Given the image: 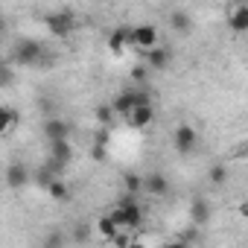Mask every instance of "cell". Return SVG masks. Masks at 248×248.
Returning <instances> with one entry per match:
<instances>
[{
	"label": "cell",
	"instance_id": "8fae6325",
	"mask_svg": "<svg viewBox=\"0 0 248 248\" xmlns=\"http://www.w3.org/2000/svg\"><path fill=\"white\" fill-rule=\"evenodd\" d=\"M143 190L152 193V196H167L170 193V181H167L164 172H152V175L143 178Z\"/></svg>",
	"mask_w": 248,
	"mask_h": 248
},
{
	"label": "cell",
	"instance_id": "ffe728a7",
	"mask_svg": "<svg viewBox=\"0 0 248 248\" xmlns=\"http://www.w3.org/2000/svg\"><path fill=\"white\" fill-rule=\"evenodd\" d=\"M207 178H210V184H225L228 181V167L225 164H213L210 172H207Z\"/></svg>",
	"mask_w": 248,
	"mask_h": 248
},
{
	"label": "cell",
	"instance_id": "d4e9b609",
	"mask_svg": "<svg viewBox=\"0 0 248 248\" xmlns=\"http://www.w3.org/2000/svg\"><path fill=\"white\" fill-rule=\"evenodd\" d=\"M132 79H135V82H143V79H146V70H143V67H138V70L132 73Z\"/></svg>",
	"mask_w": 248,
	"mask_h": 248
},
{
	"label": "cell",
	"instance_id": "d6986e66",
	"mask_svg": "<svg viewBox=\"0 0 248 248\" xmlns=\"http://www.w3.org/2000/svg\"><path fill=\"white\" fill-rule=\"evenodd\" d=\"M96 231H99V233L111 242V239L117 236V222H114L111 216H99V219H96Z\"/></svg>",
	"mask_w": 248,
	"mask_h": 248
},
{
	"label": "cell",
	"instance_id": "7402d4cb",
	"mask_svg": "<svg viewBox=\"0 0 248 248\" xmlns=\"http://www.w3.org/2000/svg\"><path fill=\"white\" fill-rule=\"evenodd\" d=\"M123 184H126V193H132V196L143 190V178H140V175H135V172H129V175H126V181H123Z\"/></svg>",
	"mask_w": 248,
	"mask_h": 248
},
{
	"label": "cell",
	"instance_id": "ba28073f",
	"mask_svg": "<svg viewBox=\"0 0 248 248\" xmlns=\"http://www.w3.org/2000/svg\"><path fill=\"white\" fill-rule=\"evenodd\" d=\"M170 62H172V53H170L167 47L155 44V47H149V50H146V64H149L152 70H167V67H170Z\"/></svg>",
	"mask_w": 248,
	"mask_h": 248
},
{
	"label": "cell",
	"instance_id": "5b68a950",
	"mask_svg": "<svg viewBox=\"0 0 248 248\" xmlns=\"http://www.w3.org/2000/svg\"><path fill=\"white\" fill-rule=\"evenodd\" d=\"M196 143H199V135H196L193 126H187V123L175 126V132H172V146H175L178 155H190V152L196 149Z\"/></svg>",
	"mask_w": 248,
	"mask_h": 248
},
{
	"label": "cell",
	"instance_id": "8992f818",
	"mask_svg": "<svg viewBox=\"0 0 248 248\" xmlns=\"http://www.w3.org/2000/svg\"><path fill=\"white\" fill-rule=\"evenodd\" d=\"M129 44H132V47H140V50L155 47V44H158V27H155V24L132 27V30H129Z\"/></svg>",
	"mask_w": 248,
	"mask_h": 248
},
{
	"label": "cell",
	"instance_id": "7a4b0ae2",
	"mask_svg": "<svg viewBox=\"0 0 248 248\" xmlns=\"http://www.w3.org/2000/svg\"><path fill=\"white\" fill-rule=\"evenodd\" d=\"M44 59H47V53H44V44H41V41L21 38V41H15V47H12V62H15V64H21V67L41 64Z\"/></svg>",
	"mask_w": 248,
	"mask_h": 248
},
{
	"label": "cell",
	"instance_id": "2e32d148",
	"mask_svg": "<svg viewBox=\"0 0 248 248\" xmlns=\"http://www.w3.org/2000/svg\"><path fill=\"white\" fill-rule=\"evenodd\" d=\"M190 219H193V225H207L210 222V204L204 199H196L190 204Z\"/></svg>",
	"mask_w": 248,
	"mask_h": 248
},
{
	"label": "cell",
	"instance_id": "52a82bcc",
	"mask_svg": "<svg viewBox=\"0 0 248 248\" xmlns=\"http://www.w3.org/2000/svg\"><path fill=\"white\" fill-rule=\"evenodd\" d=\"M123 120H126L132 129H146V126H152V120H155V108H152V102H146V105H135Z\"/></svg>",
	"mask_w": 248,
	"mask_h": 248
},
{
	"label": "cell",
	"instance_id": "ac0fdd59",
	"mask_svg": "<svg viewBox=\"0 0 248 248\" xmlns=\"http://www.w3.org/2000/svg\"><path fill=\"white\" fill-rule=\"evenodd\" d=\"M108 47H111V53H123L126 47H132V44H129V30H126V27L114 30L111 38H108Z\"/></svg>",
	"mask_w": 248,
	"mask_h": 248
},
{
	"label": "cell",
	"instance_id": "44dd1931",
	"mask_svg": "<svg viewBox=\"0 0 248 248\" xmlns=\"http://www.w3.org/2000/svg\"><path fill=\"white\" fill-rule=\"evenodd\" d=\"M12 85H15V70L6 62H0V88H12Z\"/></svg>",
	"mask_w": 248,
	"mask_h": 248
},
{
	"label": "cell",
	"instance_id": "9c48e42d",
	"mask_svg": "<svg viewBox=\"0 0 248 248\" xmlns=\"http://www.w3.org/2000/svg\"><path fill=\"white\" fill-rule=\"evenodd\" d=\"M70 135V126L62 120V117H50L47 123H44V138L47 140H64Z\"/></svg>",
	"mask_w": 248,
	"mask_h": 248
},
{
	"label": "cell",
	"instance_id": "9a60e30c",
	"mask_svg": "<svg viewBox=\"0 0 248 248\" xmlns=\"http://www.w3.org/2000/svg\"><path fill=\"white\" fill-rule=\"evenodd\" d=\"M170 27H172V32H178V35H187V32L193 30V18H190L184 9H175V12L170 15Z\"/></svg>",
	"mask_w": 248,
	"mask_h": 248
},
{
	"label": "cell",
	"instance_id": "3957f363",
	"mask_svg": "<svg viewBox=\"0 0 248 248\" xmlns=\"http://www.w3.org/2000/svg\"><path fill=\"white\" fill-rule=\"evenodd\" d=\"M146 102H152V96H149V91H143V88H129V91H123L114 102H111V108H114V114H120V117H126L135 105H146Z\"/></svg>",
	"mask_w": 248,
	"mask_h": 248
},
{
	"label": "cell",
	"instance_id": "cb8c5ba5",
	"mask_svg": "<svg viewBox=\"0 0 248 248\" xmlns=\"http://www.w3.org/2000/svg\"><path fill=\"white\" fill-rule=\"evenodd\" d=\"M59 242H64V236H62V233H53V236H47L44 245H59Z\"/></svg>",
	"mask_w": 248,
	"mask_h": 248
},
{
	"label": "cell",
	"instance_id": "277c9868",
	"mask_svg": "<svg viewBox=\"0 0 248 248\" xmlns=\"http://www.w3.org/2000/svg\"><path fill=\"white\" fill-rule=\"evenodd\" d=\"M44 24H47L50 35H56V38H67V35L76 30V18H73V12H50V15L44 18Z\"/></svg>",
	"mask_w": 248,
	"mask_h": 248
},
{
	"label": "cell",
	"instance_id": "484cf974",
	"mask_svg": "<svg viewBox=\"0 0 248 248\" xmlns=\"http://www.w3.org/2000/svg\"><path fill=\"white\" fill-rule=\"evenodd\" d=\"M3 35H6V18L0 15V38H3Z\"/></svg>",
	"mask_w": 248,
	"mask_h": 248
},
{
	"label": "cell",
	"instance_id": "6da1fadb",
	"mask_svg": "<svg viewBox=\"0 0 248 248\" xmlns=\"http://www.w3.org/2000/svg\"><path fill=\"white\" fill-rule=\"evenodd\" d=\"M108 216L117 222V228H138V225L143 222V210H140V204L135 202L132 193H129V196H123V199L117 202V207H114Z\"/></svg>",
	"mask_w": 248,
	"mask_h": 248
},
{
	"label": "cell",
	"instance_id": "30bf717a",
	"mask_svg": "<svg viewBox=\"0 0 248 248\" xmlns=\"http://www.w3.org/2000/svg\"><path fill=\"white\" fill-rule=\"evenodd\" d=\"M50 158L59 161L62 167H67V164L73 161V146H70V140H67V138H64V140H50Z\"/></svg>",
	"mask_w": 248,
	"mask_h": 248
},
{
	"label": "cell",
	"instance_id": "e0dca14e",
	"mask_svg": "<svg viewBox=\"0 0 248 248\" xmlns=\"http://www.w3.org/2000/svg\"><path fill=\"white\" fill-rule=\"evenodd\" d=\"M18 120H21V114H18L15 108H9V105H0V135H6L12 126H18Z\"/></svg>",
	"mask_w": 248,
	"mask_h": 248
},
{
	"label": "cell",
	"instance_id": "7c38bea8",
	"mask_svg": "<svg viewBox=\"0 0 248 248\" xmlns=\"http://www.w3.org/2000/svg\"><path fill=\"white\" fill-rule=\"evenodd\" d=\"M228 24H231V30L236 32V35H242V32H248V6L245 3H239L233 12H231V18H228Z\"/></svg>",
	"mask_w": 248,
	"mask_h": 248
},
{
	"label": "cell",
	"instance_id": "603a6c76",
	"mask_svg": "<svg viewBox=\"0 0 248 248\" xmlns=\"http://www.w3.org/2000/svg\"><path fill=\"white\" fill-rule=\"evenodd\" d=\"M96 120L102 123V126H111V120H114V108H111V105H99V108H96Z\"/></svg>",
	"mask_w": 248,
	"mask_h": 248
},
{
	"label": "cell",
	"instance_id": "5bb4252c",
	"mask_svg": "<svg viewBox=\"0 0 248 248\" xmlns=\"http://www.w3.org/2000/svg\"><path fill=\"white\" fill-rule=\"evenodd\" d=\"M44 190H47V196H50L53 202H70V187H67V181H64L62 175H59V178H53Z\"/></svg>",
	"mask_w": 248,
	"mask_h": 248
},
{
	"label": "cell",
	"instance_id": "4fadbf2b",
	"mask_svg": "<svg viewBox=\"0 0 248 248\" xmlns=\"http://www.w3.org/2000/svg\"><path fill=\"white\" fill-rule=\"evenodd\" d=\"M27 181H30V170H27L24 164H12V167L6 170V184H9V187L21 190Z\"/></svg>",
	"mask_w": 248,
	"mask_h": 248
}]
</instances>
